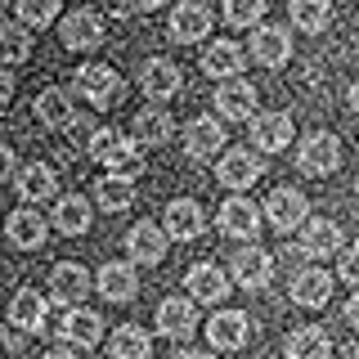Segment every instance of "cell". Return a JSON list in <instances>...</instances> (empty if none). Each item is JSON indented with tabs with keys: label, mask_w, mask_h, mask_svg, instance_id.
<instances>
[{
	"label": "cell",
	"mask_w": 359,
	"mask_h": 359,
	"mask_svg": "<svg viewBox=\"0 0 359 359\" xmlns=\"http://www.w3.org/2000/svg\"><path fill=\"white\" fill-rule=\"evenodd\" d=\"M45 233H50V220H45L36 207H18V211H9V220H5V238L14 243L18 252H36V247L45 243Z\"/></svg>",
	"instance_id": "obj_15"
},
{
	"label": "cell",
	"mask_w": 359,
	"mask_h": 359,
	"mask_svg": "<svg viewBox=\"0 0 359 359\" xmlns=\"http://www.w3.org/2000/svg\"><path fill=\"white\" fill-rule=\"evenodd\" d=\"M14 189H18V198L27 202V207H36V202L54 198V189H59V180H54V166H45V162L18 166V171H14Z\"/></svg>",
	"instance_id": "obj_26"
},
{
	"label": "cell",
	"mask_w": 359,
	"mask_h": 359,
	"mask_svg": "<svg viewBox=\"0 0 359 359\" xmlns=\"http://www.w3.org/2000/svg\"><path fill=\"white\" fill-rule=\"evenodd\" d=\"M261 220H269L274 224L278 233H297L301 224L310 220V198L301 194V189H274V194H269V202H265V216Z\"/></svg>",
	"instance_id": "obj_4"
},
{
	"label": "cell",
	"mask_w": 359,
	"mask_h": 359,
	"mask_svg": "<svg viewBox=\"0 0 359 359\" xmlns=\"http://www.w3.org/2000/svg\"><path fill=\"white\" fill-rule=\"evenodd\" d=\"M341 166V140L332 130H310L306 140L297 144V171L301 175H332Z\"/></svg>",
	"instance_id": "obj_2"
},
{
	"label": "cell",
	"mask_w": 359,
	"mask_h": 359,
	"mask_svg": "<svg viewBox=\"0 0 359 359\" xmlns=\"http://www.w3.org/2000/svg\"><path fill=\"white\" fill-rule=\"evenodd\" d=\"M90 157H95V162H104V166H108V175H126V180H135V175L144 171V153H140V144H135L130 135L112 130V126H104V130L90 135Z\"/></svg>",
	"instance_id": "obj_1"
},
{
	"label": "cell",
	"mask_w": 359,
	"mask_h": 359,
	"mask_svg": "<svg viewBox=\"0 0 359 359\" xmlns=\"http://www.w3.org/2000/svg\"><path fill=\"white\" fill-rule=\"evenodd\" d=\"M14 9H18V27H50L54 18H59V9H63V0H14Z\"/></svg>",
	"instance_id": "obj_37"
},
{
	"label": "cell",
	"mask_w": 359,
	"mask_h": 359,
	"mask_svg": "<svg viewBox=\"0 0 359 359\" xmlns=\"http://www.w3.org/2000/svg\"><path fill=\"white\" fill-rule=\"evenodd\" d=\"M108 359H153V337L140 323H121L108 341Z\"/></svg>",
	"instance_id": "obj_30"
},
{
	"label": "cell",
	"mask_w": 359,
	"mask_h": 359,
	"mask_svg": "<svg viewBox=\"0 0 359 359\" xmlns=\"http://www.w3.org/2000/svg\"><path fill=\"white\" fill-rule=\"evenodd\" d=\"M202 229H207V211H202L194 198H175V202H166V216H162V233H166V238L194 243Z\"/></svg>",
	"instance_id": "obj_11"
},
{
	"label": "cell",
	"mask_w": 359,
	"mask_h": 359,
	"mask_svg": "<svg viewBox=\"0 0 359 359\" xmlns=\"http://www.w3.org/2000/svg\"><path fill=\"white\" fill-rule=\"evenodd\" d=\"M247 337H252V319L243 310H216L207 319V341L211 351H243Z\"/></svg>",
	"instance_id": "obj_10"
},
{
	"label": "cell",
	"mask_w": 359,
	"mask_h": 359,
	"mask_svg": "<svg viewBox=\"0 0 359 359\" xmlns=\"http://www.w3.org/2000/svg\"><path fill=\"white\" fill-rule=\"evenodd\" d=\"M76 90H81L95 108H112L126 86H121V72L112 63H86L81 72H76Z\"/></svg>",
	"instance_id": "obj_7"
},
{
	"label": "cell",
	"mask_w": 359,
	"mask_h": 359,
	"mask_svg": "<svg viewBox=\"0 0 359 359\" xmlns=\"http://www.w3.org/2000/svg\"><path fill=\"white\" fill-rule=\"evenodd\" d=\"M216 224H220V233H229V238H243V243H256V233L265 229V224H261V207H256L252 198H243V194H233V198L220 202Z\"/></svg>",
	"instance_id": "obj_3"
},
{
	"label": "cell",
	"mask_w": 359,
	"mask_h": 359,
	"mask_svg": "<svg viewBox=\"0 0 359 359\" xmlns=\"http://www.w3.org/2000/svg\"><path fill=\"white\" fill-rule=\"evenodd\" d=\"M184 297L194 301V306H220V301L229 297V274H224L216 261H198L184 278Z\"/></svg>",
	"instance_id": "obj_9"
},
{
	"label": "cell",
	"mask_w": 359,
	"mask_h": 359,
	"mask_svg": "<svg viewBox=\"0 0 359 359\" xmlns=\"http://www.w3.org/2000/svg\"><path fill=\"white\" fill-rule=\"evenodd\" d=\"M59 41H63V50H72V54L99 50V45H104V18H99L95 9H72V14L59 22Z\"/></svg>",
	"instance_id": "obj_6"
},
{
	"label": "cell",
	"mask_w": 359,
	"mask_h": 359,
	"mask_svg": "<svg viewBox=\"0 0 359 359\" xmlns=\"http://www.w3.org/2000/svg\"><path fill=\"white\" fill-rule=\"evenodd\" d=\"M229 269H233V283L247 287V292H265L274 283V256L265 252V247H243V252L229 256Z\"/></svg>",
	"instance_id": "obj_5"
},
{
	"label": "cell",
	"mask_w": 359,
	"mask_h": 359,
	"mask_svg": "<svg viewBox=\"0 0 359 359\" xmlns=\"http://www.w3.org/2000/svg\"><path fill=\"white\" fill-rule=\"evenodd\" d=\"M59 337L67 341V351H90V346H99V337H104V319H99L95 310H81V306H67L63 319H59Z\"/></svg>",
	"instance_id": "obj_12"
},
{
	"label": "cell",
	"mask_w": 359,
	"mask_h": 359,
	"mask_svg": "<svg viewBox=\"0 0 359 359\" xmlns=\"http://www.w3.org/2000/svg\"><path fill=\"white\" fill-rule=\"evenodd\" d=\"M194 328H198V306L189 297H166L162 306H157V332H162V337L184 341Z\"/></svg>",
	"instance_id": "obj_23"
},
{
	"label": "cell",
	"mask_w": 359,
	"mask_h": 359,
	"mask_svg": "<svg viewBox=\"0 0 359 359\" xmlns=\"http://www.w3.org/2000/svg\"><path fill=\"white\" fill-rule=\"evenodd\" d=\"M9 99H14V76L0 67V108H9Z\"/></svg>",
	"instance_id": "obj_41"
},
{
	"label": "cell",
	"mask_w": 359,
	"mask_h": 359,
	"mask_svg": "<svg viewBox=\"0 0 359 359\" xmlns=\"http://www.w3.org/2000/svg\"><path fill=\"white\" fill-rule=\"evenodd\" d=\"M346 247V233L337 220H306L301 224V256H310V261H328Z\"/></svg>",
	"instance_id": "obj_13"
},
{
	"label": "cell",
	"mask_w": 359,
	"mask_h": 359,
	"mask_svg": "<svg viewBox=\"0 0 359 359\" xmlns=\"http://www.w3.org/2000/svg\"><path fill=\"white\" fill-rule=\"evenodd\" d=\"M95 198H99V207H104V211H130L135 207V180H126V175H104L95 184Z\"/></svg>",
	"instance_id": "obj_34"
},
{
	"label": "cell",
	"mask_w": 359,
	"mask_h": 359,
	"mask_svg": "<svg viewBox=\"0 0 359 359\" xmlns=\"http://www.w3.org/2000/svg\"><path fill=\"white\" fill-rule=\"evenodd\" d=\"M346 323H351V328L359 323V297H351V306H346Z\"/></svg>",
	"instance_id": "obj_43"
},
{
	"label": "cell",
	"mask_w": 359,
	"mask_h": 359,
	"mask_svg": "<svg viewBox=\"0 0 359 359\" xmlns=\"http://www.w3.org/2000/svg\"><path fill=\"white\" fill-rule=\"evenodd\" d=\"M162 5H171V0H126L121 14H130V9H144V14H149V9H162Z\"/></svg>",
	"instance_id": "obj_42"
},
{
	"label": "cell",
	"mask_w": 359,
	"mask_h": 359,
	"mask_svg": "<svg viewBox=\"0 0 359 359\" xmlns=\"http://www.w3.org/2000/svg\"><path fill=\"white\" fill-rule=\"evenodd\" d=\"M243 45L238 41H211L207 50H202V72L211 76V81H229V76H243Z\"/></svg>",
	"instance_id": "obj_25"
},
{
	"label": "cell",
	"mask_w": 359,
	"mask_h": 359,
	"mask_svg": "<svg viewBox=\"0 0 359 359\" xmlns=\"http://www.w3.org/2000/svg\"><path fill=\"white\" fill-rule=\"evenodd\" d=\"M54 229L59 233H67V238H81V233L90 229V202L86 198H76V194H67V198H59L54 202Z\"/></svg>",
	"instance_id": "obj_32"
},
{
	"label": "cell",
	"mask_w": 359,
	"mask_h": 359,
	"mask_svg": "<svg viewBox=\"0 0 359 359\" xmlns=\"http://www.w3.org/2000/svg\"><path fill=\"white\" fill-rule=\"evenodd\" d=\"M95 287L104 292L112 306H121V301H135V292H140V274H135L130 261H104V269L95 274Z\"/></svg>",
	"instance_id": "obj_21"
},
{
	"label": "cell",
	"mask_w": 359,
	"mask_h": 359,
	"mask_svg": "<svg viewBox=\"0 0 359 359\" xmlns=\"http://www.w3.org/2000/svg\"><path fill=\"white\" fill-rule=\"evenodd\" d=\"M283 351H287V359H332V341L319 323H306V328H297L287 337Z\"/></svg>",
	"instance_id": "obj_31"
},
{
	"label": "cell",
	"mask_w": 359,
	"mask_h": 359,
	"mask_svg": "<svg viewBox=\"0 0 359 359\" xmlns=\"http://www.w3.org/2000/svg\"><path fill=\"white\" fill-rule=\"evenodd\" d=\"M90 292V274L76 261H63V265H54V274H50V297L59 301V306H76Z\"/></svg>",
	"instance_id": "obj_29"
},
{
	"label": "cell",
	"mask_w": 359,
	"mask_h": 359,
	"mask_svg": "<svg viewBox=\"0 0 359 359\" xmlns=\"http://www.w3.org/2000/svg\"><path fill=\"white\" fill-rule=\"evenodd\" d=\"M292 301H297L301 310H323L332 301V274L319 269V265L297 269V278H292Z\"/></svg>",
	"instance_id": "obj_18"
},
{
	"label": "cell",
	"mask_w": 359,
	"mask_h": 359,
	"mask_svg": "<svg viewBox=\"0 0 359 359\" xmlns=\"http://www.w3.org/2000/svg\"><path fill=\"white\" fill-rule=\"evenodd\" d=\"M202 5H207V0H202Z\"/></svg>",
	"instance_id": "obj_46"
},
{
	"label": "cell",
	"mask_w": 359,
	"mask_h": 359,
	"mask_svg": "<svg viewBox=\"0 0 359 359\" xmlns=\"http://www.w3.org/2000/svg\"><path fill=\"white\" fill-rule=\"evenodd\" d=\"M261 175H265V157L256 149H229L216 162V180L224 189H252Z\"/></svg>",
	"instance_id": "obj_8"
},
{
	"label": "cell",
	"mask_w": 359,
	"mask_h": 359,
	"mask_svg": "<svg viewBox=\"0 0 359 359\" xmlns=\"http://www.w3.org/2000/svg\"><path fill=\"white\" fill-rule=\"evenodd\" d=\"M32 59V36L18 22H0V67L5 63H27Z\"/></svg>",
	"instance_id": "obj_36"
},
{
	"label": "cell",
	"mask_w": 359,
	"mask_h": 359,
	"mask_svg": "<svg viewBox=\"0 0 359 359\" xmlns=\"http://www.w3.org/2000/svg\"><path fill=\"white\" fill-rule=\"evenodd\" d=\"M265 14V0H224V22L229 27H256Z\"/></svg>",
	"instance_id": "obj_38"
},
{
	"label": "cell",
	"mask_w": 359,
	"mask_h": 359,
	"mask_svg": "<svg viewBox=\"0 0 359 359\" xmlns=\"http://www.w3.org/2000/svg\"><path fill=\"white\" fill-rule=\"evenodd\" d=\"M32 117H36L45 130H63V126H72V121H76V112H72V95H67V90H59V86L41 90L36 104H32Z\"/></svg>",
	"instance_id": "obj_27"
},
{
	"label": "cell",
	"mask_w": 359,
	"mask_h": 359,
	"mask_svg": "<svg viewBox=\"0 0 359 359\" xmlns=\"http://www.w3.org/2000/svg\"><path fill=\"white\" fill-rule=\"evenodd\" d=\"M45 314H50V297H41L36 287H22V292H14V301H9V323L22 328V332H41Z\"/></svg>",
	"instance_id": "obj_28"
},
{
	"label": "cell",
	"mask_w": 359,
	"mask_h": 359,
	"mask_svg": "<svg viewBox=\"0 0 359 359\" xmlns=\"http://www.w3.org/2000/svg\"><path fill=\"white\" fill-rule=\"evenodd\" d=\"M175 359H211V355H202V351H180Z\"/></svg>",
	"instance_id": "obj_45"
},
{
	"label": "cell",
	"mask_w": 359,
	"mask_h": 359,
	"mask_svg": "<svg viewBox=\"0 0 359 359\" xmlns=\"http://www.w3.org/2000/svg\"><path fill=\"white\" fill-rule=\"evenodd\" d=\"M45 359H76V355H72V351H67V346H63V351H50Z\"/></svg>",
	"instance_id": "obj_44"
},
{
	"label": "cell",
	"mask_w": 359,
	"mask_h": 359,
	"mask_svg": "<svg viewBox=\"0 0 359 359\" xmlns=\"http://www.w3.org/2000/svg\"><path fill=\"white\" fill-rule=\"evenodd\" d=\"M252 59L261 67H283L292 59V36L287 27H278V22H265V27L252 32Z\"/></svg>",
	"instance_id": "obj_20"
},
{
	"label": "cell",
	"mask_w": 359,
	"mask_h": 359,
	"mask_svg": "<svg viewBox=\"0 0 359 359\" xmlns=\"http://www.w3.org/2000/svg\"><path fill=\"white\" fill-rule=\"evenodd\" d=\"M126 252H130V265H162L166 261V233H162V224L140 220L126 233Z\"/></svg>",
	"instance_id": "obj_22"
},
{
	"label": "cell",
	"mask_w": 359,
	"mask_h": 359,
	"mask_svg": "<svg viewBox=\"0 0 359 359\" xmlns=\"http://www.w3.org/2000/svg\"><path fill=\"white\" fill-rule=\"evenodd\" d=\"M287 14L301 32H323L332 22V5L328 0H287Z\"/></svg>",
	"instance_id": "obj_35"
},
{
	"label": "cell",
	"mask_w": 359,
	"mask_h": 359,
	"mask_svg": "<svg viewBox=\"0 0 359 359\" xmlns=\"http://www.w3.org/2000/svg\"><path fill=\"white\" fill-rule=\"evenodd\" d=\"M341 283L359 287V247H341Z\"/></svg>",
	"instance_id": "obj_39"
},
{
	"label": "cell",
	"mask_w": 359,
	"mask_h": 359,
	"mask_svg": "<svg viewBox=\"0 0 359 359\" xmlns=\"http://www.w3.org/2000/svg\"><path fill=\"white\" fill-rule=\"evenodd\" d=\"M292 135H297V126H292L287 112H261V117L252 121V144L247 149L256 153H283L292 144Z\"/></svg>",
	"instance_id": "obj_14"
},
{
	"label": "cell",
	"mask_w": 359,
	"mask_h": 359,
	"mask_svg": "<svg viewBox=\"0 0 359 359\" xmlns=\"http://www.w3.org/2000/svg\"><path fill=\"white\" fill-rule=\"evenodd\" d=\"M140 86H144V99H153V104H166V99L180 95V86H184V76H180V67L171 59H149L140 72Z\"/></svg>",
	"instance_id": "obj_19"
},
{
	"label": "cell",
	"mask_w": 359,
	"mask_h": 359,
	"mask_svg": "<svg viewBox=\"0 0 359 359\" xmlns=\"http://www.w3.org/2000/svg\"><path fill=\"white\" fill-rule=\"evenodd\" d=\"M184 153L194 162H211L216 153H224V126L216 117H194L184 126Z\"/></svg>",
	"instance_id": "obj_17"
},
{
	"label": "cell",
	"mask_w": 359,
	"mask_h": 359,
	"mask_svg": "<svg viewBox=\"0 0 359 359\" xmlns=\"http://www.w3.org/2000/svg\"><path fill=\"white\" fill-rule=\"evenodd\" d=\"M171 36L180 45H198L211 36V9L202 0H180V9H171Z\"/></svg>",
	"instance_id": "obj_16"
},
{
	"label": "cell",
	"mask_w": 359,
	"mask_h": 359,
	"mask_svg": "<svg viewBox=\"0 0 359 359\" xmlns=\"http://www.w3.org/2000/svg\"><path fill=\"white\" fill-rule=\"evenodd\" d=\"M14 171H18L14 149H9V144H0V184H5V180H14Z\"/></svg>",
	"instance_id": "obj_40"
},
{
	"label": "cell",
	"mask_w": 359,
	"mask_h": 359,
	"mask_svg": "<svg viewBox=\"0 0 359 359\" xmlns=\"http://www.w3.org/2000/svg\"><path fill=\"white\" fill-rule=\"evenodd\" d=\"M175 135V121H171V112L166 108H140L135 112V144H166Z\"/></svg>",
	"instance_id": "obj_33"
},
{
	"label": "cell",
	"mask_w": 359,
	"mask_h": 359,
	"mask_svg": "<svg viewBox=\"0 0 359 359\" xmlns=\"http://www.w3.org/2000/svg\"><path fill=\"white\" fill-rule=\"evenodd\" d=\"M216 112L224 121H247L256 112V86L252 81H238V76H229V81L216 86Z\"/></svg>",
	"instance_id": "obj_24"
}]
</instances>
